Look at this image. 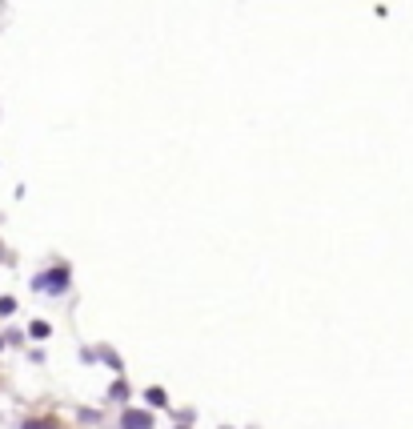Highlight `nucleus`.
<instances>
[{
	"label": "nucleus",
	"instance_id": "obj_1",
	"mask_svg": "<svg viewBox=\"0 0 413 429\" xmlns=\"http://www.w3.org/2000/svg\"><path fill=\"white\" fill-rule=\"evenodd\" d=\"M121 425L125 429H152V413H145V409H128V413L121 417Z\"/></svg>",
	"mask_w": 413,
	"mask_h": 429
},
{
	"label": "nucleus",
	"instance_id": "obj_2",
	"mask_svg": "<svg viewBox=\"0 0 413 429\" xmlns=\"http://www.w3.org/2000/svg\"><path fill=\"white\" fill-rule=\"evenodd\" d=\"M20 429H49V425H44V421H25Z\"/></svg>",
	"mask_w": 413,
	"mask_h": 429
}]
</instances>
